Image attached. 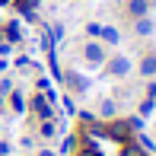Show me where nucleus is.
<instances>
[{"instance_id": "1", "label": "nucleus", "mask_w": 156, "mask_h": 156, "mask_svg": "<svg viewBox=\"0 0 156 156\" xmlns=\"http://www.w3.org/2000/svg\"><path fill=\"white\" fill-rule=\"evenodd\" d=\"M105 70H108V76H115V80H124V76L134 70V64H131L127 54H112L108 64H105Z\"/></svg>"}, {"instance_id": "2", "label": "nucleus", "mask_w": 156, "mask_h": 156, "mask_svg": "<svg viewBox=\"0 0 156 156\" xmlns=\"http://www.w3.org/2000/svg\"><path fill=\"white\" fill-rule=\"evenodd\" d=\"M102 134L112 137V140H118V144H124V140H131V134H134V121H115V124L102 127Z\"/></svg>"}, {"instance_id": "3", "label": "nucleus", "mask_w": 156, "mask_h": 156, "mask_svg": "<svg viewBox=\"0 0 156 156\" xmlns=\"http://www.w3.org/2000/svg\"><path fill=\"white\" fill-rule=\"evenodd\" d=\"M83 61L93 64V67L105 64V48L99 45V41H86V45H83Z\"/></svg>"}, {"instance_id": "4", "label": "nucleus", "mask_w": 156, "mask_h": 156, "mask_svg": "<svg viewBox=\"0 0 156 156\" xmlns=\"http://www.w3.org/2000/svg\"><path fill=\"white\" fill-rule=\"evenodd\" d=\"M64 83H67V86L73 89L76 96H83V93L89 89V80H86V76L80 73V70H67V73H64Z\"/></svg>"}, {"instance_id": "5", "label": "nucleus", "mask_w": 156, "mask_h": 156, "mask_svg": "<svg viewBox=\"0 0 156 156\" xmlns=\"http://www.w3.org/2000/svg\"><path fill=\"white\" fill-rule=\"evenodd\" d=\"M32 112L45 121V118H51V102H48L45 96H35V99H32Z\"/></svg>"}, {"instance_id": "6", "label": "nucleus", "mask_w": 156, "mask_h": 156, "mask_svg": "<svg viewBox=\"0 0 156 156\" xmlns=\"http://www.w3.org/2000/svg\"><path fill=\"white\" fill-rule=\"evenodd\" d=\"M134 35H140V38L153 35V19L150 16H137V19H134Z\"/></svg>"}, {"instance_id": "7", "label": "nucleus", "mask_w": 156, "mask_h": 156, "mask_svg": "<svg viewBox=\"0 0 156 156\" xmlns=\"http://www.w3.org/2000/svg\"><path fill=\"white\" fill-rule=\"evenodd\" d=\"M147 10H150L147 0H127V13H131L134 19H137V16H147Z\"/></svg>"}, {"instance_id": "8", "label": "nucleus", "mask_w": 156, "mask_h": 156, "mask_svg": "<svg viewBox=\"0 0 156 156\" xmlns=\"http://www.w3.org/2000/svg\"><path fill=\"white\" fill-rule=\"evenodd\" d=\"M13 3H16V10L23 13V16L35 19V6H38V0H13Z\"/></svg>"}, {"instance_id": "9", "label": "nucleus", "mask_w": 156, "mask_h": 156, "mask_svg": "<svg viewBox=\"0 0 156 156\" xmlns=\"http://www.w3.org/2000/svg\"><path fill=\"white\" fill-rule=\"evenodd\" d=\"M140 76H156V54H147L140 61Z\"/></svg>"}, {"instance_id": "10", "label": "nucleus", "mask_w": 156, "mask_h": 156, "mask_svg": "<svg viewBox=\"0 0 156 156\" xmlns=\"http://www.w3.org/2000/svg\"><path fill=\"white\" fill-rule=\"evenodd\" d=\"M99 35H102L108 45H118V41H121V32H118L115 26H102V29H99Z\"/></svg>"}, {"instance_id": "11", "label": "nucleus", "mask_w": 156, "mask_h": 156, "mask_svg": "<svg viewBox=\"0 0 156 156\" xmlns=\"http://www.w3.org/2000/svg\"><path fill=\"white\" fill-rule=\"evenodd\" d=\"M3 38H10V41H19V38H23L19 23H6V26H3Z\"/></svg>"}, {"instance_id": "12", "label": "nucleus", "mask_w": 156, "mask_h": 156, "mask_svg": "<svg viewBox=\"0 0 156 156\" xmlns=\"http://www.w3.org/2000/svg\"><path fill=\"white\" fill-rule=\"evenodd\" d=\"M99 115L102 118H115V99H102V102H99Z\"/></svg>"}, {"instance_id": "13", "label": "nucleus", "mask_w": 156, "mask_h": 156, "mask_svg": "<svg viewBox=\"0 0 156 156\" xmlns=\"http://www.w3.org/2000/svg\"><path fill=\"white\" fill-rule=\"evenodd\" d=\"M38 134H41V137H58V127H54V121H51V118H45V121H41Z\"/></svg>"}, {"instance_id": "14", "label": "nucleus", "mask_w": 156, "mask_h": 156, "mask_svg": "<svg viewBox=\"0 0 156 156\" xmlns=\"http://www.w3.org/2000/svg\"><path fill=\"white\" fill-rule=\"evenodd\" d=\"M10 102H13V108H16V112L26 108V99H23V93H16V89H10Z\"/></svg>"}, {"instance_id": "15", "label": "nucleus", "mask_w": 156, "mask_h": 156, "mask_svg": "<svg viewBox=\"0 0 156 156\" xmlns=\"http://www.w3.org/2000/svg\"><path fill=\"white\" fill-rule=\"evenodd\" d=\"M124 156H144V150H140V147H134L131 140H124Z\"/></svg>"}, {"instance_id": "16", "label": "nucleus", "mask_w": 156, "mask_h": 156, "mask_svg": "<svg viewBox=\"0 0 156 156\" xmlns=\"http://www.w3.org/2000/svg\"><path fill=\"white\" fill-rule=\"evenodd\" d=\"M73 147H76V140H73V137H67V140H64V153H70Z\"/></svg>"}, {"instance_id": "17", "label": "nucleus", "mask_w": 156, "mask_h": 156, "mask_svg": "<svg viewBox=\"0 0 156 156\" xmlns=\"http://www.w3.org/2000/svg\"><path fill=\"white\" fill-rule=\"evenodd\" d=\"M99 29H102L99 23H89V26H86V32H89V35H99Z\"/></svg>"}, {"instance_id": "18", "label": "nucleus", "mask_w": 156, "mask_h": 156, "mask_svg": "<svg viewBox=\"0 0 156 156\" xmlns=\"http://www.w3.org/2000/svg\"><path fill=\"white\" fill-rule=\"evenodd\" d=\"M6 153H10V147H6V144H0V156H6Z\"/></svg>"}, {"instance_id": "19", "label": "nucleus", "mask_w": 156, "mask_h": 156, "mask_svg": "<svg viewBox=\"0 0 156 156\" xmlns=\"http://www.w3.org/2000/svg\"><path fill=\"white\" fill-rule=\"evenodd\" d=\"M150 99H153V102H156V86H150Z\"/></svg>"}, {"instance_id": "20", "label": "nucleus", "mask_w": 156, "mask_h": 156, "mask_svg": "<svg viewBox=\"0 0 156 156\" xmlns=\"http://www.w3.org/2000/svg\"><path fill=\"white\" fill-rule=\"evenodd\" d=\"M38 156H54V153H51V150H41V153H38Z\"/></svg>"}, {"instance_id": "21", "label": "nucleus", "mask_w": 156, "mask_h": 156, "mask_svg": "<svg viewBox=\"0 0 156 156\" xmlns=\"http://www.w3.org/2000/svg\"><path fill=\"white\" fill-rule=\"evenodd\" d=\"M6 3H13V0H0V6H6Z\"/></svg>"}]
</instances>
